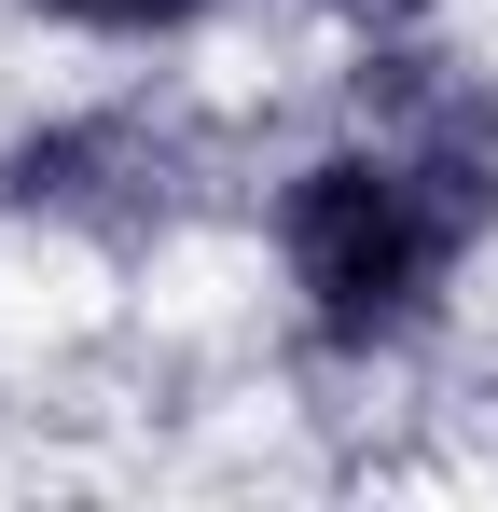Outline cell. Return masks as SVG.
<instances>
[{"label": "cell", "instance_id": "3", "mask_svg": "<svg viewBox=\"0 0 498 512\" xmlns=\"http://www.w3.org/2000/svg\"><path fill=\"white\" fill-rule=\"evenodd\" d=\"M346 125H374L471 236H498V70L443 56L429 28H388V42H360V70H346Z\"/></svg>", "mask_w": 498, "mask_h": 512}, {"label": "cell", "instance_id": "4", "mask_svg": "<svg viewBox=\"0 0 498 512\" xmlns=\"http://www.w3.org/2000/svg\"><path fill=\"white\" fill-rule=\"evenodd\" d=\"M28 14H56L83 42H180V28H208L222 0H28Z\"/></svg>", "mask_w": 498, "mask_h": 512}, {"label": "cell", "instance_id": "2", "mask_svg": "<svg viewBox=\"0 0 498 512\" xmlns=\"http://www.w3.org/2000/svg\"><path fill=\"white\" fill-rule=\"evenodd\" d=\"M194 167L208 139L153 111V97H111V111H56L28 139H0V222H70V236H111L139 250L194 208Z\"/></svg>", "mask_w": 498, "mask_h": 512}, {"label": "cell", "instance_id": "1", "mask_svg": "<svg viewBox=\"0 0 498 512\" xmlns=\"http://www.w3.org/2000/svg\"><path fill=\"white\" fill-rule=\"evenodd\" d=\"M471 250H485V236H471L374 125L319 139L305 167L277 180V277H291V305H305V333H319L332 360L415 346L443 319V291H457Z\"/></svg>", "mask_w": 498, "mask_h": 512}, {"label": "cell", "instance_id": "5", "mask_svg": "<svg viewBox=\"0 0 498 512\" xmlns=\"http://www.w3.org/2000/svg\"><path fill=\"white\" fill-rule=\"evenodd\" d=\"M332 28H346V42H388V28H429V14H443V0H319Z\"/></svg>", "mask_w": 498, "mask_h": 512}]
</instances>
